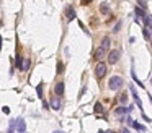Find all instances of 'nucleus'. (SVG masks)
Instances as JSON below:
<instances>
[{"mask_svg": "<svg viewBox=\"0 0 152 133\" xmlns=\"http://www.w3.org/2000/svg\"><path fill=\"white\" fill-rule=\"evenodd\" d=\"M54 133H64V132H54Z\"/></svg>", "mask_w": 152, "mask_h": 133, "instance_id": "nucleus-29", "label": "nucleus"}, {"mask_svg": "<svg viewBox=\"0 0 152 133\" xmlns=\"http://www.w3.org/2000/svg\"><path fill=\"white\" fill-rule=\"evenodd\" d=\"M131 110H132V106H131V107H128V109H126V107H119V109H116V114L123 117L124 114H129Z\"/></svg>", "mask_w": 152, "mask_h": 133, "instance_id": "nucleus-9", "label": "nucleus"}, {"mask_svg": "<svg viewBox=\"0 0 152 133\" xmlns=\"http://www.w3.org/2000/svg\"><path fill=\"white\" fill-rule=\"evenodd\" d=\"M51 107L54 109V110H59L61 109V101H59L57 96H54V98L51 99Z\"/></svg>", "mask_w": 152, "mask_h": 133, "instance_id": "nucleus-6", "label": "nucleus"}, {"mask_svg": "<svg viewBox=\"0 0 152 133\" xmlns=\"http://www.w3.org/2000/svg\"><path fill=\"white\" fill-rule=\"evenodd\" d=\"M92 0H82V5H87V3H90Z\"/></svg>", "mask_w": 152, "mask_h": 133, "instance_id": "nucleus-25", "label": "nucleus"}, {"mask_svg": "<svg viewBox=\"0 0 152 133\" xmlns=\"http://www.w3.org/2000/svg\"><path fill=\"white\" fill-rule=\"evenodd\" d=\"M136 15L139 16V18H142V20H146V13H144V10H142V8H139V7H137L136 8Z\"/></svg>", "mask_w": 152, "mask_h": 133, "instance_id": "nucleus-13", "label": "nucleus"}, {"mask_svg": "<svg viewBox=\"0 0 152 133\" xmlns=\"http://www.w3.org/2000/svg\"><path fill=\"white\" fill-rule=\"evenodd\" d=\"M100 11L103 13V15H107V13H110V7H108L107 3H101L100 5Z\"/></svg>", "mask_w": 152, "mask_h": 133, "instance_id": "nucleus-10", "label": "nucleus"}, {"mask_svg": "<svg viewBox=\"0 0 152 133\" xmlns=\"http://www.w3.org/2000/svg\"><path fill=\"white\" fill-rule=\"evenodd\" d=\"M108 88L113 89V91H119L123 88V78L121 76H111L108 81Z\"/></svg>", "mask_w": 152, "mask_h": 133, "instance_id": "nucleus-1", "label": "nucleus"}, {"mask_svg": "<svg viewBox=\"0 0 152 133\" xmlns=\"http://www.w3.org/2000/svg\"><path fill=\"white\" fill-rule=\"evenodd\" d=\"M95 112H96V114H101V112H103V106H101L100 102L95 104Z\"/></svg>", "mask_w": 152, "mask_h": 133, "instance_id": "nucleus-15", "label": "nucleus"}, {"mask_svg": "<svg viewBox=\"0 0 152 133\" xmlns=\"http://www.w3.org/2000/svg\"><path fill=\"white\" fill-rule=\"evenodd\" d=\"M118 60H119V50H111L110 54H108V63H116Z\"/></svg>", "mask_w": 152, "mask_h": 133, "instance_id": "nucleus-3", "label": "nucleus"}, {"mask_svg": "<svg viewBox=\"0 0 152 133\" xmlns=\"http://www.w3.org/2000/svg\"><path fill=\"white\" fill-rule=\"evenodd\" d=\"M107 133H116V132H113V130H110V132H107Z\"/></svg>", "mask_w": 152, "mask_h": 133, "instance_id": "nucleus-27", "label": "nucleus"}, {"mask_svg": "<svg viewBox=\"0 0 152 133\" xmlns=\"http://www.w3.org/2000/svg\"><path fill=\"white\" fill-rule=\"evenodd\" d=\"M95 75H96V78H103V76L107 75V65L103 63V62H98V63H96Z\"/></svg>", "mask_w": 152, "mask_h": 133, "instance_id": "nucleus-2", "label": "nucleus"}, {"mask_svg": "<svg viewBox=\"0 0 152 133\" xmlns=\"http://www.w3.org/2000/svg\"><path fill=\"white\" fill-rule=\"evenodd\" d=\"M54 93H56V96H57V98L64 94V83H62V81H59V83H56V88H54Z\"/></svg>", "mask_w": 152, "mask_h": 133, "instance_id": "nucleus-4", "label": "nucleus"}, {"mask_svg": "<svg viewBox=\"0 0 152 133\" xmlns=\"http://www.w3.org/2000/svg\"><path fill=\"white\" fill-rule=\"evenodd\" d=\"M28 68H30V59H25L23 62H21V70H23V72H26Z\"/></svg>", "mask_w": 152, "mask_h": 133, "instance_id": "nucleus-11", "label": "nucleus"}, {"mask_svg": "<svg viewBox=\"0 0 152 133\" xmlns=\"http://www.w3.org/2000/svg\"><path fill=\"white\" fill-rule=\"evenodd\" d=\"M66 15H67V20H69V21H72L74 18H75V11H74V8H72V7H67Z\"/></svg>", "mask_w": 152, "mask_h": 133, "instance_id": "nucleus-8", "label": "nucleus"}, {"mask_svg": "<svg viewBox=\"0 0 152 133\" xmlns=\"http://www.w3.org/2000/svg\"><path fill=\"white\" fill-rule=\"evenodd\" d=\"M0 49H2V36H0Z\"/></svg>", "mask_w": 152, "mask_h": 133, "instance_id": "nucleus-26", "label": "nucleus"}, {"mask_svg": "<svg viewBox=\"0 0 152 133\" xmlns=\"http://www.w3.org/2000/svg\"><path fill=\"white\" fill-rule=\"evenodd\" d=\"M132 78H134V81H136V83L139 84V86H141V88H144V84H142L141 81H139V80H137V76H136V73H134V72H132Z\"/></svg>", "mask_w": 152, "mask_h": 133, "instance_id": "nucleus-20", "label": "nucleus"}, {"mask_svg": "<svg viewBox=\"0 0 152 133\" xmlns=\"http://www.w3.org/2000/svg\"><path fill=\"white\" fill-rule=\"evenodd\" d=\"M23 133H26V132H23Z\"/></svg>", "mask_w": 152, "mask_h": 133, "instance_id": "nucleus-31", "label": "nucleus"}, {"mask_svg": "<svg viewBox=\"0 0 152 133\" xmlns=\"http://www.w3.org/2000/svg\"><path fill=\"white\" fill-rule=\"evenodd\" d=\"M62 72H64V65L59 62V63H57V73H62Z\"/></svg>", "mask_w": 152, "mask_h": 133, "instance_id": "nucleus-21", "label": "nucleus"}, {"mask_svg": "<svg viewBox=\"0 0 152 133\" xmlns=\"http://www.w3.org/2000/svg\"><path fill=\"white\" fill-rule=\"evenodd\" d=\"M98 133H105V132H101V130H100V132H98Z\"/></svg>", "mask_w": 152, "mask_h": 133, "instance_id": "nucleus-30", "label": "nucleus"}, {"mask_svg": "<svg viewBox=\"0 0 152 133\" xmlns=\"http://www.w3.org/2000/svg\"><path fill=\"white\" fill-rule=\"evenodd\" d=\"M131 125H132L134 128H136V130H139V132H144V130H146V127H144V125H141V123H136L134 120L131 122Z\"/></svg>", "mask_w": 152, "mask_h": 133, "instance_id": "nucleus-12", "label": "nucleus"}, {"mask_svg": "<svg viewBox=\"0 0 152 133\" xmlns=\"http://www.w3.org/2000/svg\"><path fill=\"white\" fill-rule=\"evenodd\" d=\"M151 41H152V29H151Z\"/></svg>", "mask_w": 152, "mask_h": 133, "instance_id": "nucleus-28", "label": "nucleus"}, {"mask_svg": "<svg viewBox=\"0 0 152 133\" xmlns=\"http://www.w3.org/2000/svg\"><path fill=\"white\" fill-rule=\"evenodd\" d=\"M110 44H111V39H110V36H105V37H103V41H101V49L103 50H108L110 49Z\"/></svg>", "mask_w": 152, "mask_h": 133, "instance_id": "nucleus-5", "label": "nucleus"}, {"mask_svg": "<svg viewBox=\"0 0 152 133\" xmlns=\"http://www.w3.org/2000/svg\"><path fill=\"white\" fill-rule=\"evenodd\" d=\"M119 101H121V102H126V101H128V96H126V94H121Z\"/></svg>", "mask_w": 152, "mask_h": 133, "instance_id": "nucleus-22", "label": "nucleus"}, {"mask_svg": "<svg viewBox=\"0 0 152 133\" xmlns=\"http://www.w3.org/2000/svg\"><path fill=\"white\" fill-rule=\"evenodd\" d=\"M21 62H23V60H21V55H16V67L20 70H21Z\"/></svg>", "mask_w": 152, "mask_h": 133, "instance_id": "nucleus-19", "label": "nucleus"}, {"mask_svg": "<svg viewBox=\"0 0 152 133\" xmlns=\"http://www.w3.org/2000/svg\"><path fill=\"white\" fill-rule=\"evenodd\" d=\"M119 28H121V23H118V25L115 26V29H113V33H118V31H119Z\"/></svg>", "mask_w": 152, "mask_h": 133, "instance_id": "nucleus-23", "label": "nucleus"}, {"mask_svg": "<svg viewBox=\"0 0 152 133\" xmlns=\"http://www.w3.org/2000/svg\"><path fill=\"white\" fill-rule=\"evenodd\" d=\"M137 3H141V8H147V0H137Z\"/></svg>", "mask_w": 152, "mask_h": 133, "instance_id": "nucleus-18", "label": "nucleus"}, {"mask_svg": "<svg viewBox=\"0 0 152 133\" xmlns=\"http://www.w3.org/2000/svg\"><path fill=\"white\" fill-rule=\"evenodd\" d=\"M144 37H146L147 41H151V29H147V28H144Z\"/></svg>", "mask_w": 152, "mask_h": 133, "instance_id": "nucleus-17", "label": "nucleus"}, {"mask_svg": "<svg viewBox=\"0 0 152 133\" xmlns=\"http://www.w3.org/2000/svg\"><path fill=\"white\" fill-rule=\"evenodd\" d=\"M105 54H107V50H103L101 47H98V49H96V52H95V59L98 60V62H101V59L105 57Z\"/></svg>", "mask_w": 152, "mask_h": 133, "instance_id": "nucleus-7", "label": "nucleus"}, {"mask_svg": "<svg viewBox=\"0 0 152 133\" xmlns=\"http://www.w3.org/2000/svg\"><path fill=\"white\" fill-rule=\"evenodd\" d=\"M3 114H10V109L7 107V106H5V107H3Z\"/></svg>", "mask_w": 152, "mask_h": 133, "instance_id": "nucleus-24", "label": "nucleus"}, {"mask_svg": "<svg viewBox=\"0 0 152 133\" xmlns=\"http://www.w3.org/2000/svg\"><path fill=\"white\" fill-rule=\"evenodd\" d=\"M144 21H146V25H147V29H152V15H147Z\"/></svg>", "mask_w": 152, "mask_h": 133, "instance_id": "nucleus-14", "label": "nucleus"}, {"mask_svg": "<svg viewBox=\"0 0 152 133\" xmlns=\"http://www.w3.org/2000/svg\"><path fill=\"white\" fill-rule=\"evenodd\" d=\"M36 93H38V96H39V98L43 99V83L38 84V88H36Z\"/></svg>", "mask_w": 152, "mask_h": 133, "instance_id": "nucleus-16", "label": "nucleus"}]
</instances>
